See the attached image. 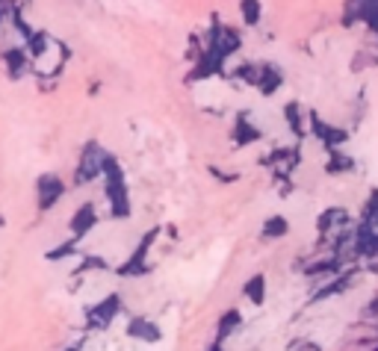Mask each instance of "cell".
<instances>
[{
	"label": "cell",
	"instance_id": "30bf717a",
	"mask_svg": "<svg viewBox=\"0 0 378 351\" xmlns=\"http://www.w3.org/2000/svg\"><path fill=\"white\" fill-rule=\"evenodd\" d=\"M225 56H219L213 50H207L198 56V60H192V68H189V80H207L213 74H222V68H225Z\"/></svg>",
	"mask_w": 378,
	"mask_h": 351
},
{
	"label": "cell",
	"instance_id": "8992f818",
	"mask_svg": "<svg viewBox=\"0 0 378 351\" xmlns=\"http://www.w3.org/2000/svg\"><path fill=\"white\" fill-rule=\"evenodd\" d=\"M358 21L375 36V45H378V0H346L343 27H352Z\"/></svg>",
	"mask_w": 378,
	"mask_h": 351
},
{
	"label": "cell",
	"instance_id": "277c9868",
	"mask_svg": "<svg viewBox=\"0 0 378 351\" xmlns=\"http://www.w3.org/2000/svg\"><path fill=\"white\" fill-rule=\"evenodd\" d=\"M160 230H163V228H151V230L142 236V242H139V245L133 248V254L128 257V263H121L119 269H116L121 277H145V275H151V272H154V266L148 263V251H151V245H154V242H157Z\"/></svg>",
	"mask_w": 378,
	"mask_h": 351
},
{
	"label": "cell",
	"instance_id": "7c38bea8",
	"mask_svg": "<svg viewBox=\"0 0 378 351\" xmlns=\"http://www.w3.org/2000/svg\"><path fill=\"white\" fill-rule=\"evenodd\" d=\"M349 224V209L346 207H328V209H322V213L316 216V230L319 236H331V233H337L343 230Z\"/></svg>",
	"mask_w": 378,
	"mask_h": 351
},
{
	"label": "cell",
	"instance_id": "e0dca14e",
	"mask_svg": "<svg viewBox=\"0 0 378 351\" xmlns=\"http://www.w3.org/2000/svg\"><path fill=\"white\" fill-rule=\"evenodd\" d=\"M284 118H287L290 133L296 136V139H304L307 133H311V124H304L307 121V112H302V104L299 101H290L284 106Z\"/></svg>",
	"mask_w": 378,
	"mask_h": 351
},
{
	"label": "cell",
	"instance_id": "9a60e30c",
	"mask_svg": "<svg viewBox=\"0 0 378 351\" xmlns=\"http://www.w3.org/2000/svg\"><path fill=\"white\" fill-rule=\"evenodd\" d=\"M260 139H263L260 128H255V124H251V116L243 109L240 116H236V121H234V145H236V148H245V145L260 142Z\"/></svg>",
	"mask_w": 378,
	"mask_h": 351
},
{
	"label": "cell",
	"instance_id": "3957f363",
	"mask_svg": "<svg viewBox=\"0 0 378 351\" xmlns=\"http://www.w3.org/2000/svg\"><path fill=\"white\" fill-rule=\"evenodd\" d=\"M204 48L228 60V56H234L236 50L243 48V36L236 33L234 27L222 24L219 15H213V21H210V30H207V36H204Z\"/></svg>",
	"mask_w": 378,
	"mask_h": 351
},
{
	"label": "cell",
	"instance_id": "44dd1931",
	"mask_svg": "<svg viewBox=\"0 0 378 351\" xmlns=\"http://www.w3.org/2000/svg\"><path fill=\"white\" fill-rule=\"evenodd\" d=\"M24 45H27V50L33 53V60H41V56L48 53V48H50V36L45 30H36L30 39L24 41Z\"/></svg>",
	"mask_w": 378,
	"mask_h": 351
},
{
	"label": "cell",
	"instance_id": "52a82bcc",
	"mask_svg": "<svg viewBox=\"0 0 378 351\" xmlns=\"http://www.w3.org/2000/svg\"><path fill=\"white\" fill-rule=\"evenodd\" d=\"M307 124H311V136H313L325 151H331V148H343V145H346L349 130L334 128V124H328L325 118H319V112H307Z\"/></svg>",
	"mask_w": 378,
	"mask_h": 351
},
{
	"label": "cell",
	"instance_id": "ffe728a7",
	"mask_svg": "<svg viewBox=\"0 0 378 351\" xmlns=\"http://www.w3.org/2000/svg\"><path fill=\"white\" fill-rule=\"evenodd\" d=\"M260 233H263V240H284V236L290 233V221L284 216H269L263 221Z\"/></svg>",
	"mask_w": 378,
	"mask_h": 351
},
{
	"label": "cell",
	"instance_id": "7402d4cb",
	"mask_svg": "<svg viewBox=\"0 0 378 351\" xmlns=\"http://www.w3.org/2000/svg\"><path fill=\"white\" fill-rule=\"evenodd\" d=\"M240 15L248 27H257L263 18V4L260 0H240Z\"/></svg>",
	"mask_w": 378,
	"mask_h": 351
},
{
	"label": "cell",
	"instance_id": "6da1fadb",
	"mask_svg": "<svg viewBox=\"0 0 378 351\" xmlns=\"http://www.w3.org/2000/svg\"><path fill=\"white\" fill-rule=\"evenodd\" d=\"M104 195L109 201V216L113 219H130V189L124 184V172L119 160L109 153L107 157V168H104Z\"/></svg>",
	"mask_w": 378,
	"mask_h": 351
},
{
	"label": "cell",
	"instance_id": "484cf974",
	"mask_svg": "<svg viewBox=\"0 0 378 351\" xmlns=\"http://www.w3.org/2000/svg\"><path fill=\"white\" fill-rule=\"evenodd\" d=\"M290 348H319V345H316L313 340H292Z\"/></svg>",
	"mask_w": 378,
	"mask_h": 351
},
{
	"label": "cell",
	"instance_id": "ac0fdd59",
	"mask_svg": "<svg viewBox=\"0 0 378 351\" xmlns=\"http://www.w3.org/2000/svg\"><path fill=\"white\" fill-rule=\"evenodd\" d=\"M325 172L328 174H349L355 172V157H349L340 148H331L328 151V160H325Z\"/></svg>",
	"mask_w": 378,
	"mask_h": 351
},
{
	"label": "cell",
	"instance_id": "ba28073f",
	"mask_svg": "<svg viewBox=\"0 0 378 351\" xmlns=\"http://www.w3.org/2000/svg\"><path fill=\"white\" fill-rule=\"evenodd\" d=\"M65 195V184L60 174H41L36 180V201H39V209L41 213H48L60 204V198Z\"/></svg>",
	"mask_w": 378,
	"mask_h": 351
},
{
	"label": "cell",
	"instance_id": "4316f807",
	"mask_svg": "<svg viewBox=\"0 0 378 351\" xmlns=\"http://www.w3.org/2000/svg\"><path fill=\"white\" fill-rule=\"evenodd\" d=\"M375 331H378V319H375Z\"/></svg>",
	"mask_w": 378,
	"mask_h": 351
},
{
	"label": "cell",
	"instance_id": "d4e9b609",
	"mask_svg": "<svg viewBox=\"0 0 378 351\" xmlns=\"http://www.w3.org/2000/svg\"><path fill=\"white\" fill-rule=\"evenodd\" d=\"M80 269H107V260L104 257H86Z\"/></svg>",
	"mask_w": 378,
	"mask_h": 351
},
{
	"label": "cell",
	"instance_id": "5bb4252c",
	"mask_svg": "<svg viewBox=\"0 0 378 351\" xmlns=\"http://www.w3.org/2000/svg\"><path fill=\"white\" fill-rule=\"evenodd\" d=\"M240 325H243V313L236 310V307H231V310L222 313V316H219V325H216V336H213V348L225 345L231 336L240 331Z\"/></svg>",
	"mask_w": 378,
	"mask_h": 351
},
{
	"label": "cell",
	"instance_id": "d6986e66",
	"mask_svg": "<svg viewBox=\"0 0 378 351\" xmlns=\"http://www.w3.org/2000/svg\"><path fill=\"white\" fill-rule=\"evenodd\" d=\"M243 296L255 304V307H260L266 301V277L263 275H251L245 280V287H243Z\"/></svg>",
	"mask_w": 378,
	"mask_h": 351
},
{
	"label": "cell",
	"instance_id": "2e32d148",
	"mask_svg": "<svg viewBox=\"0 0 378 351\" xmlns=\"http://www.w3.org/2000/svg\"><path fill=\"white\" fill-rule=\"evenodd\" d=\"M281 86H284V71H281V68H278L275 62H260V80H257L255 89L263 97H272Z\"/></svg>",
	"mask_w": 378,
	"mask_h": 351
},
{
	"label": "cell",
	"instance_id": "5b68a950",
	"mask_svg": "<svg viewBox=\"0 0 378 351\" xmlns=\"http://www.w3.org/2000/svg\"><path fill=\"white\" fill-rule=\"evenodd\" d=\"M124 310V301L119 292H109L104 301H95L92 307H86V328L92 331H107L116 322V316Z\"/></svg>",
	"mask_w": 378,
	"mask_h": 351
},
{
	"label": "cell",
	"instance_id": "603a6c76",
	"mask_svg": "<svg viewBox=\"0 0 378 351\" xmlns=\"http://www.w3.org/2000/svg\"><path fill=\"white\" fill-rule=\"evenodd\" d=\"M77 242H80V240H74V236H72L68 242H62V245H57L53 251H48L45 257H48L50 263H60V260H65L68 254H77Z\"/></svg>",
	"mask_w": 378,
	"mask_h": 351
},
{
	"label": "cell",
	"instance_id": "cb8c5ba5",
	"mask_svg": "<svg viewBox=\"0 0 378 351\" xmlns=\"http://www.w3.org/2000/svg\"><path fill=\"white\" fill-rule=\"evenodd\" d=\"M360 219H367V221H375L378 219V186L370 189L367 201H363V209H360Z\"/></svg>",
	"mask_w": 378,
	"mask_h": 351
},
{
	"label": "cell",
	"instance_id": "7a4b0ae2",
	"mask_svg": "<svg viewBox=\"0 0 378 351\" xmlns=\"http://www.w3.org/2000/svg\"><path fill=\"white\" fill-rule=\"evenodd\" d=\"M107 157L109 153L97 142H86V148H83V153H80L77 172H74V186H89V184H95V180H104Z\"/></svg>",
	"mask_w": 378,
	"mask_h": 351
},
{
	"label": "cell",
	"instance_id": "9c48e42d",
	"mask_svg": "<svg viewBox=\"0 0 378 351\" xmlns=\"http://www.w3.org/2000/svg\"><path fill=\"white\" fill-rule=\"evenodd\" d=\"M33 62L36 60H33V53L27 50V45L24 48H6L4 50V65H6V74L12 80H21L24 74H30V65Z\"/></svg>",
	"mask_w": 378,
	"mask_h": 351
},
{
	"label": "cell",
	"instance_id": "4fadbf2b",
	"mask_svg": "<svg viewBox=\"0 0 378 351\" xmlns=\"http://www.w3.org/2000/svg\"><path fill=\"white\" fill-rule=\"evenodd\" d=\"M128 336H130V340H139V343L154 345V343L163 340V331H160L157 322L142 319V316H133V319L128 322Z\"/></svg>",
	"mask_w": 378,
	"mask_h": 351
},
{
	"label": "cell",
	"instance_id": "8fae6325",
	"mask_svg": "<svg viewBox=\"0 0 378 351\" xmlns=\"http://www.w3.org/2000/svg\"><path fill=\"white\" fill-rule=\"evenodd\" d=\"M95 224H97V207H95L92 201H86V204H80V207L74 209L72 221H68V228H72L74 240H83V236H86L89 230H95Z\"/></svg>",
	"mask_w": 378,
	"mask_h": 351
}]
</instances>
